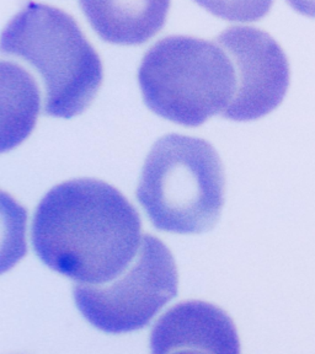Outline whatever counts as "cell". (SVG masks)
Returning a JSON list of instances; mask_svg holds the SVG:
<instances>
[{
  "label": "cell",
  "mask_w": 315,
  "mask_h": 354,
  "mask_svg": "<svg viewBox=\"0 0 315 354\" xmlns=\"http://www.w3.org/2000/svg\"><path fill=\"white\" fill-rule=\"evenodd\" d=\"M141 218L109 183L80 178L57 185L37 205L31 240L44 265L83 284H105L138 254Z\"/></svg>",
  "instance_id": "cell-1"
},
{
  "label": "cell",
  "mask_w": 315,
  "mask_h": 354,
  "mask_svg": "<svg viewBox=\"0 0 315 354\" xmlns=\"http://www.w3.org/2000/svg\"><path fill=\"white\" fill-rule=\"evenodd\" d=\"M1 52L17 55L39 73L44 113L72 118L91 105L102 84V64L77 21L61 9L30 1L11 19Z\"/></svg>",
  "instance_id": "cell-2"
},
{
  "label": "cell",
  "mask_w": 315,
  "mask_h": 354,
  "mask_svg": "<svg viewBox=\"0 0 315 354\" xmlns=\"http://www.w3.org/2000/svg\"><path fill=\"white\" fill-rule=\"evenodd\" d=\"M224 185L221 158L208 142L169 134L147 156L136 194L156 229L201 234L219 221Z\"/></svg>",
  "instance_id": "cell-3"
},
{
  "label": "cell",
  "mask_w": 315,
  "mask_h": 354,
  "mask_svg": "<svg viewBox=\"0 0 315 354\" xmlns=\"http://www.w3.org/2000/svg\"><path fill=\"white\" fill-rule=\"evenodd\" d=\"M138 82L148 109L186 127L223 113L237 90L234 64L221 44L190 36L156 42L144 55Z\"/></svg>",
  "instance_id": "cell-4"
},
{
  "label": "cell",
  "mask_w": 315,
  "mask_h": 354,
  "mask_svg": "<svg viewBox=\"0 0 315 354\" xmlns=\"http://www.w3.org/2000/svg\"><path fill=\"white\" fill-rule=\"evenodd\" d=\"M177 265L165 243L143 235L138 254L126 271L105 284L78 283L74 300L95 328L120 335L142 330L177 295Z\"/></svg>",
  "instance_id": "cell-5"
},
{
  "label": "cell",
  "mask_w": 315,
  "mask_h": 354,
  "mask_svg": "<svg viewBox=\"0 0 315 354\" xmlns=\"http://www.w3.org/2000/svg\"><path fill=\"white\" fill-rule=\"evenodd\" d=\"M231 57L237 90L222 116L232 121H254L281 105L289 86V64L282 47L265 31L234 26L218 39Z\"/></svg>",
  "instance_id": "cell-6"
},
{
  "label": "cell",
  "mask_w": 315,
  "mask_h": 354,
  "mask_svg": "<svg viewBox=\"0 0 315 354\" xmlns=\"http://www.w3.org/2000/svg\"><path fill=\"white\" fill-rule=\"evenodd\" d=\"M154 354L197 351L240 353L238 331L224 310L202 300H186L156 321L150 336Z\"/></svg>",
  "instance_id": "cell-7"
},
{
  "label": "cell",
  "mask_w": 315,
  "mask_h": 354,
  "mask_svg": "<svg viewBox=\"0 0 315 354\" xmlns=\"http://www.w3.org/2000/svg\"><path fill=\"white\" fill-rule=\"evenodd\" d=\"M101 39L115 44H142L165 25L170 0H79Z\"/></svg>",
  "instance_id": "cell-8"
},
{
  "label": "cell",
  "mask_w": 315,
  "mask_h": 354,
  "mask_svg": "<svg viewBox=\"0 0 315 354\" xmlns=\"http://www.w3.org/2000/svg\"><path fill=\"white\" fill-rule=\"evenodd\" d=\"M210 14L229 21H258L271 10L273 0H195Z\"/></svg>",
  "instance_id": "cell-9"
},
{
  "label": "cell",
  "mask_w": 315,
  "mask_h": 354,
  "mask_svg": "<svg viewBox=\"0 0 315 354\" xmlns=\"http://www.w3.org/2000/svg\"><path fill=\"white\" fill-rule=\"evenodd\" d=\"M287 3L299 14L315 19V0H287Z\"/></svg>",
  "instance_id": "cell-10"
}]
</instances>
